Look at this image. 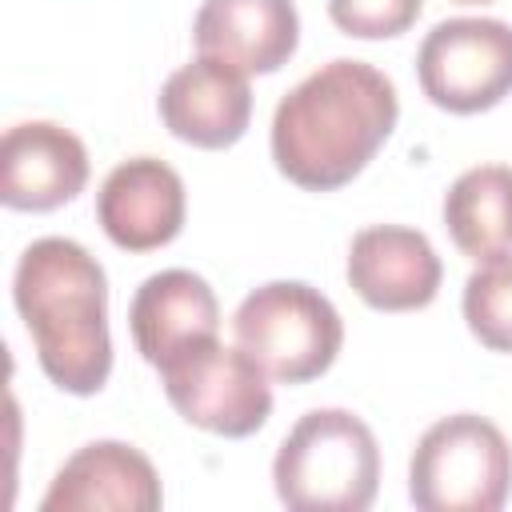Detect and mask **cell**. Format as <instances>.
Listing matches in <instances>:
<instances>
[{"mask_svg":"<svg viewBox=\"0 0 512 512\" xmlns=\"http://www.w3.org/2000/svg\"><path fill=\"white\" fill-rule=\"evenodd\" d=\"M400 116L392 80L368 60H328L272 116V160L304 192L344 188L384 148Z\"/></svg>","mask_w":512,"mask_h":512,"instance_id":"6da1fadb","label":"cell"},{"mask_svg":"<svg viewBox=\"0 0 512 512\" xmlns=\"http://www.w3.org/2000/svg\"><path fill=\"white\" fill-rule=\"evenodd\" d=\"M12 300L44 376L72 396H96L112 372L108 280L100 260L68 236H40L16 260Z\"/></svg>","mask_w":512,"mask_h":512,"instance_id":"7a4b0ae2","label":"cell"},{"mask_svg":"<svg viewBox=\"0 0 512 512\" xmlns=\"http://www.w3.org/2000/svg\"><path fill=\"white\" fill-rule=\"evenodd\" d=\"M272 484L292 512H364L380 488L372 428L348 408H312L280 440Z\"/></svg>","mask_w":512,"mask_h":512,"instance_id":"3957f363","label":"cell"},{"mask_svg":"<svg viewBox=\"0 0 512 512\" xmlns=\"http://www.w3.org/2000/svg\"><path fill=\"white\" fill-rule=\"evenodd\" d=\"M236 344L280 384H308L324 376L344 344L336 304L304 280H272L252 288L232 312Z\"/></svg>","mask_w":512,"mask_h":512,"instance_id":"277c9868","label":"cell"},{"mask_svg":"<svg viewBox=\"0 0 512 512\" xmlns=\"http://www.w3.org/2000/svg\"><path fill=\"white\" fill-rule=\"evenodd\" d=\"M508 488L512 448L488 416H444L412 448L408 500L420 512H496Z\"/></svg>","mask_w":512,"mask_h":512,"instance_id":"5b68a950","label":"cell"},{"mask_svg":"<svg viewBox=\"0 0 512 512\" xmlns=\"http://www.w3.org/2000/svg\"><path fill=\"white\" fill-rule=\"evenodd\" d=\"M156 372H160L168 404L192 428H204L212 436L244 440L260 432L272 416L268 372L240 344L228 348L212 336V340H200L176 352Z\"/></svg>","mask_w":512,"mask_h":512,"instance_id":"8992f818","label":"cell"},{"mask_svg":"<svg viewBox=\"0 0 512 512\" xmlns=\"http://www.w3.org/2000/svg\"><path fill=\"white\" fill-rule=\"evenodd\" d=\"M416 80L424 96L452 116L496 108L512 92V24L496 16L440 20L420 40Z\"/></svg>","mask_w":512,"mask_h":512,"instance_id":"52a82bcc","label":"cell"},{"mask_svg":"<svg viewBox=\"0 0 512 512\" xmlns=\"http://www.w3.org/2000/svg\"><path fill=\"white\" fill-rule=\"evenodd\" d=\"M184 212V180L156 156L120 160L96 192V220L104 236L124 252H152L172 244L184 228Z\"/></svg>","mask_w":512,"mask_h":512,"instance_id":"ba28073f","label":"cell"},{"mask_svg":"<svg viewBox=\"0 0 512 512\" xmlns=\"http://www.w3.org/2000/svg\"><path fill=\"white\" fill-rule=\"evenodd\" d=\"M164 128L192 148H232L252 120L248 72L220 56H196L180 64L160 88Z\"/></svg>","mask_w":512,"mask_h":512,"instance_id":"9c48e42d","label":"cell"},{"mask_svg":"<svg viewBox=\"0 0 512 512\" xmlns=\"http://www.w3.org/2000/svg\"><path fill=\"white\" fill-rule=\"evenodd\" d=\"M444 268L432 240L404 224L360 228L348 244V284L376 312H416L440 292Z\"/></svg>","mask_w":512,"mask_h":512,"instance_id":"30bf717a","label":"cell"},{"mask_svg":"<svg viewBox=\"0 0 512 512\" xmlns=\"http://www.w3.org/2000/svg\"><path fill=\"white\" fill-rule=\"evenodd\" d=\"M88 184V148L52 120L12 124L0 140V200L16 212H52Z\"/></svg>","mask_w":512,"mask_h":512,"instance_id":"8fae6325","label":"cell"},{"mask_svg":"<svg viewBox=\"0 0 512 512\" xmlns=\"http://www.w3.org/2000/svg\"><path fill=\"white\" fill-rule=\"evenodd\" d=\"M160 504V476L140 448L124 440H92L52 476L40 512H156Z\"/></svg>","mask_w":512,"mask_h":512,"instance_id":"7c38bea8","label":"cell"},{"mask_svg":"<svg viewBox=\"0 0 512 512\" xmlns=\"http://www.w3.org/2000/svg\"><path fill=\"white\" fill-rule=\"evenodd\" d=\"M192 40L204 56H220L248 76H268L292 60L300 16L292 0H204Z\"/></svg>","mask_w":512,"mask_h":512,"instance_id":"4fadbf2b","label":"cell"},{"mask_svg":"<svg viewBox=\"0 0 512 512\" xmlns=\"http://www.w3.org/2000/svg\"><path fill=\"white\" fill-rule=\"evenodd\" d=\"M128 328L136 352L152 368H160L176 352L220 332V304L204 276L188 268H164L136 288L128 304Z\"/></svg>","mask_w":512,"mask_h":512,"instance_id":"5bb4252c","label":"cell"},{"mask_svg":"<svg viewBox=\"0 0 512 512\" xmlns=\"http://www.w3.org/2000/svg\"><path fill=\"white\" fill-rule=\"evenodd\" d=\"M444 228L452 244L484 264L512 252V168L476 164L444 192Z\"/></svg>","mask_w":512,"mask_h":512,"instance_id":"9a60e30c","label":"cell"},{"mask_svg":"<svg viewBox=\"0 0 512 512\" xmlns=\"http://www.w3.org/2000/svg\"><path fill=\"white\" fill-rule=\"evenodd\" d=\"M464 320L484 348L512 352V252L484 260L464 280Z\"/></svg>","mask_w":512,"mask_h":512,"instance_id":"2e32d148","label":"cell"},{"mask_svg":"<svg viewBox=\"0 0 512 512\" xmlns=\"http://www.w3.org/2000/svg\"><path fill=\"white\" fill-rule=\"evenodd\" d=\"M424 0H328V16L344 36L388 40L416 24Z\"/></svg>","mask_w":512,"mask_h":512,"instance_id":"e0dca14e","label":"cell"},{"mask_svg":"<svg viewBox=\"0 0 512 512\" xmlns=\"http://www.w3.org/2000/svg\"><path fill=\"white\" fill-rule=\"evenodd\" d=\"M456 4H492V0H456Z\"/></svg>","mask_w":512,"mask_h":512,"instance_id":"ac0fdd59","label":"cell"}]
</instances>
